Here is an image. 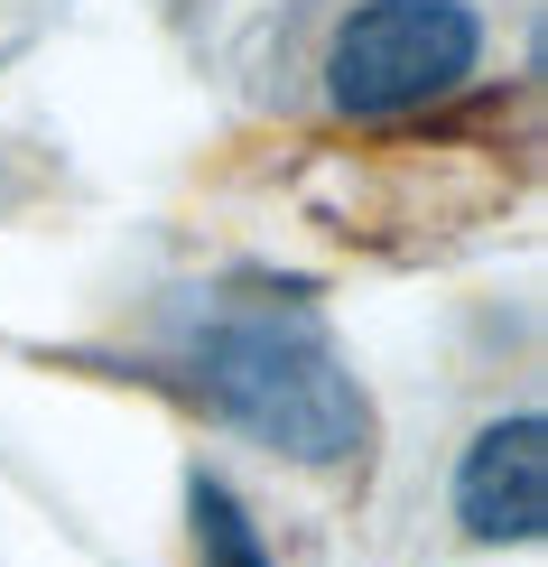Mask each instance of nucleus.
<instances>
[{"label":"nucleus","instance_id":"nucleus-1","mask_svg":"<svg viewBox=\"0 0 548 567\" xmlns=\"http://www.w3.org/2000/svg\"><path fill=\"white\" fill-rule=\"evenodd\" d=\"M186 372L214 400V419H232L242 437L279 446L298 465H344L372 437V400L363 382L325 353L317 326L298 317H214L186 344Z\"/></svg>","mask_w":548,"mask_h":567},{"label":"nucleus","instance_id":"nucleus-2","mask_svg":"<svg viewBox=\"0 0 548 567\" xmlns=\"http://www.w3.org/2000/svg\"><path fill=\"white\" fill-rule=\"evenodd\" d=\"M484 65V19L465 0H363L325 47V103L344 122H400L446 103Z\"/></svg>","mask_w":548,"mask_h":567},{"label":"nucleus","instance_id":"nucleus-3","mask_svg":"<svg viewBox=\"0 0 548 567\" xmlns=\"http://www.w3.org/2000/svg\"><path fill=\"white\" fill-rule=\"evenodd\" d=\"M456 522L474 539H511V549H530V539L548 530V429L530 410L493 419V429L465 446V465H456Z\"/></svg>","mask_w":548,"mask_h":567},{"label":"nucleus","instance_id":"nucleus-4","mask_svg":"<svg viewBox=\"0 0 548 567\" xmlns=\"http://www.w3.org/2000/svg\"><path fill=\"white\" fill-rule=\"evenodd\" d=\"M186 522H196V567H279L270 549H260L242 493H232L224 475H196V484H186Z\"/></svg>","mask_w":548,"mask_h":567}]
</instances>
